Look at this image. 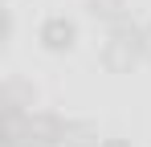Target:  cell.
I'll list each match as a JSON object with an SVG mask.
<instances>
[{
	"label": "cell",
	"instance_id": "2",
	"mask_svg": "<svg viewBox=\"0 0 151 147\" xmlns=\"http://www.w3.org/2000/svg\"><path fill=\"white\" fill-rule=\"evenodd\" d=\"M65 127H70V119H61L53 110H33L21 127V135H25V147H61Z\"/></svg>",
	"mask_w": 151,
	"mask_h": 147
},
{
	"label": "cell",
	"instance_id": "8",
	"mask_svg": "<svg viewBox=\"0 0 151 147\" xmlns=\"http://www.w3.org/2000/svg\"><path fill=\"white\" fill-rule=\"evenodd\" d=\"M102 147H131L127 139H102Z\"/></svg>",
	"mask_w": 151,
	"mask_h": 147
},
{
	"label": "cell",
	"instance_id": "6",
	"mask_svg": "<svg viewBox=\"0 0 151 147\" xmlns=\"http://www.w3.org/2000/svg\"><path fill=\"white\" fill-rule=\"evenodd\" d=\"M0 147H25V135H21V127H4V139Z\"/></svg>",
	"mask_w": 151,
	"mask_h": 147
},
{
	"label": "cell",
	"instance_id": "5",
	"mask_svg": "<svg viewBox=\"0 0 151 147\" xmlns=\"http://www.w3.org/2000/svg\"><path fill=\"white\" fill-rule=\"evenodd\" d=\"M90 17H94V21H102L106 29H110V24L127 21L131 12H127V4H123V0H90Z\"/></svg>",
	"mask_w": 151,
	"mask_h": 147
},
{
	"label": "cell",
	"instance_id": "7",
	"mask_svg": "<svg viewBox=\"0 0 151 147\" xmlns=\"http://www.w3.org/2000/svg\"><path fill=\"white\" fill-rule=\"evenodd\" d=\"M143 61H151V24H143Z\"/></svg>",
	"mask_w": 151,
	"mask_h": 147
},
{
	"label": "cell",
	"instance_id": "4",
	"mask_svg": "<svg viewBox=\"0 0 151 147\" xmlns=\"http://www.w3.org/2000/svg\"><path fill=\"white\" fill-rule=\"evenodd\" d=\"M61 147H102V139H98V131H94L86 119H70L65 143H61Z\"/></svg>",
	"mask_w": 151,
	"mask_h": 147
},
{
	"label": "cell",
	"instance_id": "3",
	"mask_svg": "<svg viewBox=\"0 0 151 147\" xmlns=\"http://www.w3.org/2000/svg\"><path fill=\"white\" fill-rule=\"evenodd\" d=\"M37 41L49 49V53H70L78 41V24L70 17H45L41 29H37Z\"/></svg>",
	"mask_w": 151,
	"mask_h": 147
},
{
	"label": "cell",
	"instance_id": "1",
	"mask_svg": "<svg viewBox=\"0 0 151 147\" xmlns=\"http://www.w3.org/2000/svg\"><path fill=\"white\" fill-rule=\"evenodd\" d=\"M98 61L106 74H131L143 61V24H135L131 17L106 29V41L98 49Z\"/></svg>",
	"mask_w": 151,
	"mask_h": 147
}]
</instances>
